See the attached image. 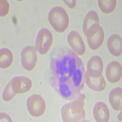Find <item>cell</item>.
Masks as SVG:
<instances>
[{"instance_id":"obj_1","label":"cell","mask_w":122,"mask_h":122,"mask_svg":"<svg viewBox=\"0 0 122 122\" xmlns=\"http://www.w3.org/2000/svg\"><path fill=\"white\" fill-rule=\"evenodd\" d=\"M84 70L81 60L73 53L55 59L53 71L61 96L73 98L79 93L83 86Z\"/></svg>"},{"instance_id":"obj_2","label":"cell","mask_w":122,"mask_h":122,"mask_svg":"<svg viewBox=\"0 0 122 122\" xmlns=\"http://www.w3.org/2000/svg\"><path fill=\"white\" fill-rule=\"evenodd\" d=\"M85 98L86 96L82 93L76 99L64 105L61 109V115L64 122L85 121Z\"/></svg>"},{"instance_id":"obj_3","label":"cell","mask_w":122,"mask_h":122,"mask_svg":"<svg viewBox=\"0 0 122 122\" xmlns=\"http://www.w3.org/2000/svg\"><path fill=\"white\" fill-rule=\"evenodd\" d=\"M48 20L53 29L59 33L64 32L69 25V17L63 7H54L48 14Z\"/></svg>"},{"instance_id":"obj_4","label":"cell","mask_w":122,"mask_h":122,"mask_svg":"<svg viewBox=\"0 0 122 122\" xmlns=\"http://www.w3.org/2000/svg\"><path fill=\"white\" fill-rule=\"evenodd\" d=\"M27 108L30 115L40 117L43 114L46 109V103L42 96L39 94L30 95L27 100Z\"/></svg>"},{"instance_id":"obj_5","label":"cell","mask_w":122,"mask_h":122,"mask_svg":"<svg viewBox=\"0 0 122 122\" xmlns=\"http://www.w3.org/2000/svg\"><path fill=\"white\" fill-rule=\"evenodd\" d=\"M53 43V35L46 28L39 30L36 40V48L39 53L45 54L48 51Z\"/></svg>"},{"instance_id":"obj_6","label":"cell","mask_w":122,"mask_h":122,"mask_svg":"<svg viewBox=\"0 0 122 122\" xmlns=\"http://www.w3.org/2000/svg\"><path fill=\"white\" fill-rule=\"evenodd\" d=\"M37 60L36 50L32 46H27L21 52V63L23 67L27 71L34 69Z\"/></svg>"},{"instance_id":"obj_7","label":"cell","mask_w":122,"mask_h":122,"mask_svg":"<svg viewBox=\"0 0 122 122\" xmlns=\"http://www.w3.org/2000/svg\"><path fill=\"white\" fill-rule=\"evenodd\" d=\"M86 37L90 48L93 50H97L104 41V32L102 27L99 25L89 32Z\"/></svg>"},{"instance_id":"obj_8","label":"cell","mask_w":122,"mask_h":122,"mask_svg":"<svg viewBox=\"0 0 122 122\" xmlns=\"http://www.w3.org/2000/svg\"><path fill=\"white\" fill-rule=\"evenodd\" d=\"M11 87L15 94L23 93L29 91L32 87V81L26 76H20L14 77L10 81Z\"/></svg>"},{"instance_id":"obj_9","label":"cell","mask_w":122,"mask_h":122,"mask_svg":"<svg viewBox=\"0 0 122 122\" xmlns=\"http://www.w3.org/2000/svg\"><path fill=\"white\" fill-rule=\"evenodd\" d=\"M67 42L74 52L79 56H82L86 51V46L83 40L77 31L72 30L67 36Z\"/></svg>"},{"instance_id":"obj_10","label":"cell","mask_w":122,"mask_h":122,"mask_svg":"<svg viewBox=\"0 0 122 122\" xmlns=\"http://www.w3.org/2000/svg\"><path fill=\"white\" fill-rule=\"evenodd\" d=\"M103 69V60L98 56H93L88 61L86 74L91 77L101 76Z\"/></svg>"},{"instance_id":"obj_11","label":"cell","mask_w":122,"mask_h":122,"mask_svg":"<svg viewBox=\"0 0 122 122\" xmlns=\"http://www.w3.org/2000/svg\"><path fill=\"white\" fill-rule=\"evenodd\" d=\"M122 66L117 61H112L107 65L106 70V76L111 83L119 81L122 77Z\"/></svg>"},{"instance_id":"obj_12","label":"cell","mask_w":122,"mask_h":122,"mask_svg":"<svg viewBox=\"0 0 122 122\" xmlns=\"http://www.w3.org/2000/svg\"><path fill=\"white\" fill-rule=\"evenodd\" d=\"M100 25V19L97 13L92 10L86 15L83 21L82 30L85 36H87L92 29Z\"/></svg>"},{"instance_id":"obj_13","label":"cell","mask_w":122,"mask_h":122,"mask_svg":"<svg viewBox=\"0 0 122 122\" xmlns=\"http://www.w3.org/2000/svg\"><path fill=\"white\" fill-rule=\"evenodd\" d=\"M93 114L95 121L98 122H107L109 120V111L106 104L103 102H97L95 104Z\"/></svg>"},{"instance_id":"obj_14","label":"cell","mask_w":122,"mask_h":122,"mask_svg":"<svg viewBox=\"0 0 122 122\" xmlns=\"http://www.w3.org/2000/svg\"><path fill=\"white\" fill-rule=\"evenodd\" d=\"M122 37L118 34H112L107 39V47L112 55L119 56L122 52Z\"/></svg>"},{"instance_id":"obj_15","label":"cell","mask_w":122,"mask_h":122,"mask_svg":"<svg viewBox=\"0 0 122 122\" xmlns=\"http://www.w3.org/2000/svg\"><path fill=\"white\" fill-rule=\"evenodd\" d=\"M86 84L90 89L95 91H102L106 87V81L102 75L99 77H91L85 75Z\"/></svg>"},{"instance_id":"obj_16","label":"cell","mask_w":122,"mask_h":122,"mask_svg":"<svg viewBox=\"0 0 122 122\" xmlns=\"http://www.w3.org/2000/svg\"><path fill=\"white\" fill-rule=\"evenodd\" d=\"M122 88L115 87L111 90L109 95V101L112 107L114 110H122Z\"/></svg>"},{"instance_id":"obj_17","label":"cell","mask_w":122,"mask_h":122,"mask_svg":"<svg viewBox=\"0 0 122 122\" xmlns=\"http://www.w3.org/2000/svg\"><path fill=\"white\" fill-rule=\"evenodd\" d=\"M13 61V54L8 48H4L0 50V67L1 68H8Z\"/></svg>"},{"instance_id":"obj_18","label":"cell","mask_w":122,"mask_h":122,"mask_svg":"<svg viewBox=\"0 0 122 122\" xmlns=\"http://www.w3.org/2000/svg\"><path fill=\"white\" fill-rule=\"evenodd\" d=\"M98 6L104 14H110L114 10L116 6L115 0H99Z\"/></svg>"},{"instance_id":"obj_19","label":"cell","mask_w":122,"mask_h":122,"mask_svg":"<svg viewBox=\"0 0 122 122\" xmlns=\"http://www.w3.org/2000/svg\"><path fill=\"white\" fill-rule=\"evenodd\" d=\"M15 93L13 91L11 87V85L10 83L9 82L6 85V87L4 88V91L3 93V98L5 101H9L11 100L13 98L15 97Z\"/></svg>"},{"instance_id":"obj_20","label":"cell","mask_w":122,"mask_h":122,"mask_svg":"<svg viewBox=\"0 0 122 122\" xmlns=\"http://www.w3.org/2000/svg\"><path fill=\"white\" fill-rule=\"evenodd\" d=\"M9 4L6 0L0 1V15L1 17H5L9 13Z\"/></svg>"},{"instance_id":"obj_21","label":"cell","mask_w":122,"mask_h":122,"mask_svg":"<svg viewBox=\"0 0 122 122\" xmlns=\"http://www.w3.org/2000/svg\"><path fill=\"white\" fill-rule=\"evenodd\" d=\"M1 122H12V120L8 114L1 113Z\"/></svg>"},{"instance_id":"obj_22","label":"cell","mask_w":122,"mask_h":122,"mask_svg":"<svg viewBox=\"0 0 122 122\" xmlns=\"http://www.w3.org/2000/svg\"><path fill=\"white\" fill-rule=\"evenodd\" d=\"M65 4H67V6L70 7V8H74L76 6V1L75 0L73 1H65Z\"/></svg>"},{"instance_id":"obj_23","label":"cell","mask_w":122,"mask_h":122,"mask_svg":"<svg viewBox=\"0 0 122 122\" xmlns=\"http://www.w3.org/2000/svg\"><path fill=\"white\" fill-rule=\"evenodd\" d=\"M121 116H122V112H120L119 114H118V120H119V121L122 120V118H121Z\"/></svg>"}]
</instances>
